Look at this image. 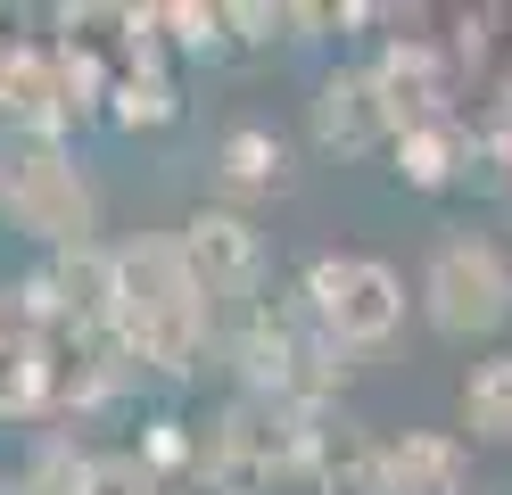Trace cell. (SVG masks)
<instances>
[{"mask_svg":"<svg viewBox=\"0 0 512 495\" xmlns=\"http://www.w3.org/2000/svg\"><path fill=\"white\" fill-rule=\"evenodd\" d=\"M223 182H240V190H273L281 182V141L265 124H240V132H223Z\"/></svg>","mask_w":512,"mask_h":495,"instance_id":"9c48e42d","label":"cell"},{"mask_svg":"<svg viewBox=\"0 0 512 495\" xmlns=\"http://www.w3.org/2000/svg\"><path fill=\"white\" fill-rule=\"evenodd\" d=\"M463 429L471 438H512V355H488V363H471V380H463Z\"/></svg>","mask_w":512,"mask_h":495,"instance_id":"ba28073f","label":"cell"},{"mask_svg":"<svg viewBox=\"0 0 512 495\" xmlns=\"http://www.w3.org/2000/svg\"><path fill=\"white\" fill-rule=\"evenodd\" d=\"M397 157H405V165H397L405 182H422V190H438V182H446V132H422V124H413L405 141H397Z\"/></svg>","mask_w":512,"mask_h":495,"instance_id":"8fae6325","label":"cell"},{"mask_svg":"<svg viewBox=\"0 0 512 495\" xmlns=\"http://www.w3.org/2000/svg\"><path fill=\"white\" fill-rule=\"evenodd\" d=\"M83 495H157V479L133 454H100V462H83Z\"/></svg>","mask_w":512,"mask_h":495,"instance_id":"30bf717a","label":"cell"},{"mask_svg":"<svg viewBox=\"0 0 512 495\" xmlns=\"http://www.w3.org/2000/svg\"><path fill=\"white\" fill-rule=\"evenodd\" d=\"M174 256H182V273H190L199 297H240L256 281V264H265V248H256V231L240 215H190Z\"/></svg>","mask_w":512,"mask_h":495,"instance_id":"277c9868","label":"cell"},{"mask_svg":"<svg viewBox=\"0 0 512 495\" xmlns=\"http://www.w3.org/2000/svg\"><path fill=\"white\" fill-rule=\"evenodd\" d=\"M17 207L34 231H50V240H83V223H91V190L75 182V165H58V157H25L17 165Z\"/></svg>","mask_w":512,"mask_h":495,"instance_id":"5b68a950","label":"cell"},{"mask_svg":"<svg viewBox=\"0 0 512 495\" xmlns=\"http://www.w3.org/2000/svg\"><path fill=\"white\" fill-rule=\"evenodd\" d=\"M306 297H314V322H323L339 347H380L405 322V289H397L389 264H372V256H314L306 264Z\"/></svg>","mask_w":512,"mask_h":495,"instance_id":"3957f363","label":"cell"},{"mask_svg":"<svg viewBox=\"0 0 512 495\" xmlns=\"http://www.w3.org/2000/svg\"><path fill=\"white\" fill-rule=\"evenodd\" d=\"M422 306L446 339H488V330L512 314V264L488 240H446L422 273Z\"/></svg>","mask_w":512,"mask_h":495,"instance_id":"7a4b0ae2","label":"cell"},{"mask_svg":"<svg viewBox=\"0 0 512 495\" xmlns=\"http://www.w3.org/2000/svg\"><path fill=\"white\" fill-rule=\"evenodd\" d=\"M116 314L133 330V347L157 355V363H182L190 339H199V289H190L174 240H133L116 248Z\"/></svg>","mask_w":512,"mask_h":495,"instance_id":"6da1fadb","label":"cell"},{"mask_svg":"<svg viewBox=\"0 0 512 495\" xmlns=\"http://www.w3.org/2000/svg\"><path fill=\"white\" fill-rule=\"evenodd\" d=\"M380 495H463V446L455 438H397L380 454Z\"/></svg>","mask_w":512,"mask_h":495,"instance_id":"8992f818","label":"cell"},{"mask_svg":"<svg viewBox=\"0 0 512 495\" xmlns=\"http://www.w3.org/2000/svg\"><path fill=\"white\" fill-rule=\"evenodd\" d=\"M380 124H389V99H380L372 83H331L323 108H314V132H323L331 149H372Z\"/></svg>","mask_w":512,"mask_h":495,"instance_id":"52a82bcc","label":"cell"}]
</instances>
